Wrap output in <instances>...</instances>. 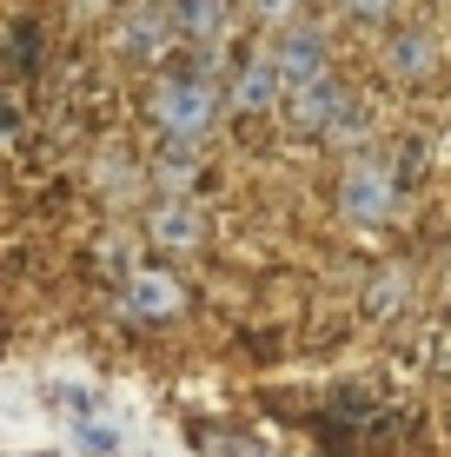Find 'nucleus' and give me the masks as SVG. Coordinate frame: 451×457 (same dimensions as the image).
Listing matches in <instances>:
<instances>
[{
  "label": "nucleus",
  "mask_w": 451,
  "mask_h": 457,
  "mask_svg": "<svg viewBox=\"0 0 451 457\" xmlns=\"http://www.w3.org/2000/svg\"><path fill=\"white\" fill-rule=\"evenodd\" d=\"M213 113H220V100H213V87H206V80H173V87L160 93V120H166V133L186 139V146H193V139L213 126Z\"/></svg>",
  "instance_id": "f257e3e1"
},
{
  "label": "nucleus",
  "mask_w": 451,
  "mask_h": 457,
  "mask_svg": "<svg viewBox=\"0 0 451 457\" xmlns=\"http://www.w3.org/2000/svg\"><path fill=\"white\" fill-rule=\"evenodd\" d=\"M279 87L286 93H305V87H319L325 80V40L319 34H292L286 46H279Z\"/></svg>",
  "instance_id": "f03ea898"
},
{
  "label": "nucleus",
  "mask_w": 451,
  "mask_h": 457,
  "mask_svg": "<svg viewBox=\"0 0 451 457\" xmlns=\"http://www.w3.org/2000/svg\"><path fill=\"white\" fill-rule=\"evenodd\" d=\"M133 312L139 319H166V312H180V286L173 278H133Z\"/></svg>",
  "instance_id": "7ed1b4c3"
},
{
  "label": "nucleus",
  "mask_w": 451,
  "mask_h": 457,
  "mask_svg": "<svg viewBox=\"0 0 451 457\" xmlns=\"http://www.w3.org/2000/svg\"><path fill=\"white\" fill-rule=\"evenodd\" d=\"M292 100H299V120H305V126H319V120H325V113H332V106H338V100H346V93H338V87H332V73H325V80H319V87H305V93H292Z\"/></svg>",
  "instance_id": "20e7f679"
}]
</instances>
